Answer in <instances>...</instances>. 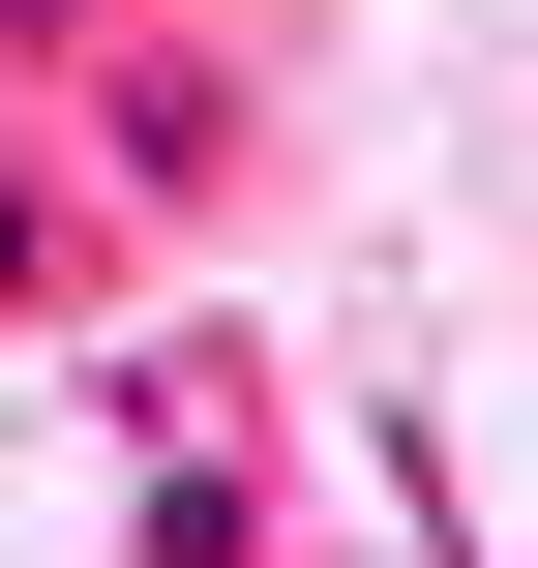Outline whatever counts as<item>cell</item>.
I'll use <instances>...</instances> for the list:
<instances>
[{"label": "cell", "instance_id": "cell-1", "mask_svg": "<svg viewBox=\"0 0 538 568\" xmlns=\"http://www.w3.org/2000/svg\"><path fill=\"white\" fill-rule=\"evenodd\" d=\"M30 270H60V210H30V180H0V300H30Z\"/></svg>", "mask_w": 538, "mask_h": 568}, {"label": "cell", "instance_id": "cell-2", "mask_svg": "<svg viewBox=\"0 0 538 568\" xmlns=\"http://www.w3.org/2000/svg\"><path fill=\"white\" fill-rule=\"evenodd\" d=\"M0 30H60V0H0Z\"/></svg>", "mask_w": 538, "mask_h": 568}]
</instances>
